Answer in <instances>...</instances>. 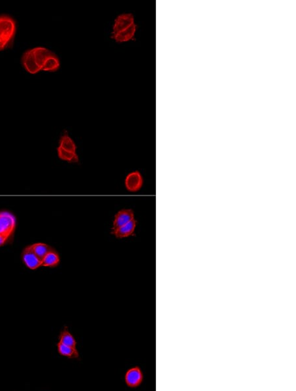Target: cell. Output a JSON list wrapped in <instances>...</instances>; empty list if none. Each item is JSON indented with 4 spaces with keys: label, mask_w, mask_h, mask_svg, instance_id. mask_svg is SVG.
Here are the masks:
<instances>
[{
    "label": "cell",
    "mask_w": 296,
    "mask_h": 391,
    "mask_svg": "<svg viewBox=\"0 0 296 391\" xmlns=\"http://www.w3.org/2000/svg\"><path fill=\"white\" fill-rule=\"evenodd\" d=\"M21 257L25 266L30 270H36L42 266V261L32 251L31 245L27 246L23 249Z\"/></svg>",
    "instance_id": "6"
},
{
    "label": "cell",
    "mask_w": 296,
    "mask_h": 391,
    "mask_svg": "<svg viewBox=\"0 0 296 391\" xmlns=\"http://www.w3.org/2000/svg\"><path fill=\"white\" fill-rule=\"evenodd\" d=\"M137 226L136 219L131 220L127 224L119 226L117 229L111 230V235L119 239H126L134 235Z\"/></svg>",
    "instance_id": "8"
},
{
    "label": "cell",
    "mask_w": 296,
    "mask_h": 391,
    "mask_svg": "<svg viewBox=\"0 0 296 391\" xmlns=\"http://www.w3.org/2000/svg\"><path fill=\"white\" fill-rule=\"evenodd\" d=\"M134 211L131 209H123L119 210L114 217L113 227L111 230L117 229L135 219Z\"/></svg>",
    "instance_id": "9"
},
{
    "label": "cell",
    "mask_w": 296,
    "mask_h": 391,
    "mask_svg": "<svg viewBox=\"0 0 296 391\" xmlns=\"http://www.w3.org/2000/svg\"><path fill=\"white\" fill-rule=\"evenodd\" d=\"M31 247H32L34 252L41 261L49 251L54 249V248L50 247V245L43 243L32 244L31 245Z\"/></svg>",
    "instance_id": "16"
},
{
    "label": "cell",
    "mask_w": 296,
    "mask_h": 391,
    "mask_svg": "<svg viewBox=\"0 0 296 391\" xmlns=\"http://www.w3.org/2000/svg\"><path fill=\"white\" fill-rule=\"evenodd\" d=\"M9 241V239L3 236L0 235V247H3Z\"/></svg>",
    "instance_id": "17"
},
{
    "label": "cell",
    "mask_w": 296,
    "mask_h": 391,
    "mask_svg": "<svg viewBox=\"0 0 296 391\" xmlns=\"http://www.w3.org/2000/svg\"><path fill=\"white\" fill-rule=\"evenodd\" d=\"M59 342L65 345L72 346L77 348V342L75 339V336L69 332L68 328L65 327L60 333L59 336Z\"/></svg>",
    "instance_id": "15"
},
{
    "label": "cell",
    "mask_w": 296,
    "mask_h": 391,
    "mask_svg": "<svg viewBox=\"0 0 296 391\" xmlns=\"http://www.w3.org/2000/svg\"><path fill=\"white\" fill-rule=\"evenodd\" d=\"M17 227V218L7 210L0 211V235L10 240Z\"/></svg>",
    "instance_id": "3"
},
{
    "label": "cell",
    "mask_w": 296,
    "mask_h": 391,
    "mask_svg": "<svg viewBox=\"0 0 296 391\" xmlns=\"http://www.w3.org/2000/svg\"><path fill=\"white\" fill-rule=\"evenodd\" d=\"M61 262L59 253L55 249L52 250L42 261V266L54 268L59 266Z\"/></svg>",
    "instance_id": "11"
},
{
    "label": "cell",
    "mask_w": 296,
    "mask_h": 391,
    "mask_svg": "<svg viewBox=\"0 0 296 391\" xmlns=\"http://www.w3.org/2000/svg\"><path fill=\"white\" fill-rule=\"evenodd\" d=\"M57 153L58 158L64 162L70 164H77L79 162V157L77 153L71 152L57 147Z\"/></svg>",
    "instance_id": "14"
},
{
    "label": "cell",
    "mask_w": 296,
    "mask_h": 391,
    "mask_svg": "<svg viewBox=\"0 0 296 391\" xmlns=\"http://www.w3.org/2000/svg\"><path fill=\"white\" fill-rule=\"evenodd\" d=\"M144 375L142 368L139 365L130 367L126 371L124 380L126 385L130 389L138 388L144 382Z\"/></svg>",
    "instance_id": "4"
},
{
    "label": "cell",
    "mask_w": 296,
    "mask_h": 391,
    "mask_svg": "<svg viewBox=\"0 0 296 391\" xmlns=\"http://www.w3.org/2000/svg\"><path fill=\"white\" fill-rule=\"evenodd\" d=\"M57 351L60 355L70 358V359H79L80 358V354L77 348L72 346L65 345L58 342L57 344Z\"/></svg>",
    "instance_id": "12"
},
{
    "label": "cell",
    "mask_w": 296,
    "mask_h": 391,
    "mask_svg": "<svg viewBox=\"0 0 296 391\" xmlns=\"http://www.w3.org/2000/svg\"><path fill=\"white\" fill-rule=\"evenodd\" d=\"M17 22L10 15H0V52L12 47L17 34Z\"/></svg>",
    "instance_id": "2"
},
{
    "label": "cell",
    "mask_w": 296,
    "mask_h": 391,
    "mask_svg": "<svg viewBox=\"0 0 296 391\" xmlns=\"http://www.w3.org/2000/svg\"><path fill=\"white\" fill-rule=\"evenodd\" d=\"M58 147L69 152L77 153V145L67 131L64 132L60 138Z\"/></svg>",
    "instance_id": "13"
},
{
    "label": "cell",
    "mask_w": 296,
    "mask_h": 391,
    "mask_svg": "<svg viewBox=\"0 0 296 391\" xmlns=\"http://www.w3.org/2000/svg\"><path fill=\"white\" fill-rule=\"evenodd\" d=\"M144 185V178L139 171H134L128 174L125 180L126 189L130 193L140 191Z\"/></svg>",
    "instance_id": "5"
},
{
    "label": "cell",
    "mask_w": 296,
    "mask_h": 391,
    "mask_svg": "<svg viewBox=\"0 0 296 391\" xmlns=\"http://www.w3.org/2000/svg\"><path fill=\"white\" fill-rule=\"evenodd\" d=\"M53 54L51 50L42 46L31 48L23 54L21 63L27 73L36 75L42 71L46 61Z\"/></svg>",
    "instance_id": "1"
},
{
    "label": "cell",
    "mask_w": 296,
    "mask_h": 391,
    "mask_svg": "<svg viewBox=\"0 0 296 391\" xmlns=\"http://www.w3.org/2000/svg\"><path fill=\"white\" fill-rule=\"evenodd\" d=\"M135 23L134 15L132 13H123V14L119 15L114 22L111 34L117 33L122 30H125L132 25H134Z\"/></svg>",
    "instance_id": "7"
},
{
    "label": "cell",
    "mask_w": 296,
    "mask_h": 391,
    "mask_svg": "<svg viewBox=\"0 0 296 391\" xmlns=\"http://www.w3.org/2000/svg\"><path fill=\"white\" fill-rule=\"evenodd\" d=\"M137 30V25H133L125 30L115 34H111V38L117 43H124L131 41L135 38Z\"/></svg>",
    "instance_id": "10"
}]
</instances>
